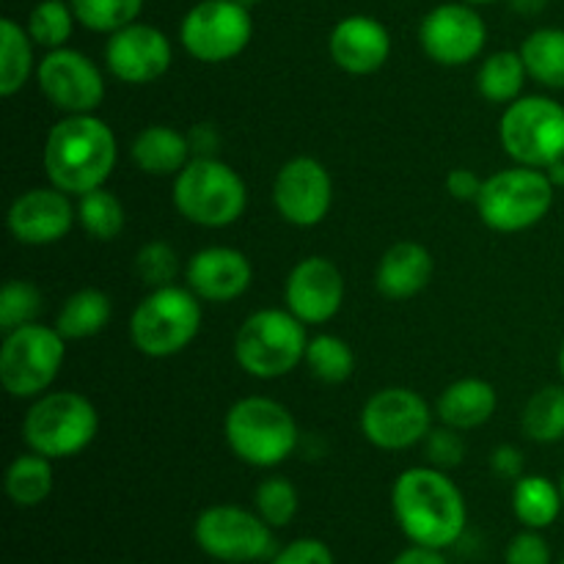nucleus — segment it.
Instances as JSON below:
<instances>
[{"instance_id": "obj_42", "label": "nucleus", "mask_w": 564, "mask_h": 564, "mask_svg": "<svg viewBox=\"0 0 564 564\" xmlns=\"http://www.w3.org/2000/svg\"><path fill=\"white\" fill-rule=\"evenodd\" d=\"M485 180L471 169H455L446 176V191L455 202H477L479 193H482Z\"/></svg>"}, {"instance_id": "obj_2", "label": "nucleus", "mask_w": 564, "mask_h": 564, "mask_svg": "<svg viewBox=\"0 0 564 564\" xmlns=\"http://www.w3.org/2000/svg\"><path fill=\"white\" fill-rule=\"evenodd\" d=\"M119 143L113 130L94 113L66 116L44 143V171L58 191L83 196L105 187L116 169Z\"/></svg>"}, {"instance_id": "obj_44", "label": "nucleus", "mask_w": 564, "mask_h": 564, "mask_svg": "<svg viewBox=\"0 0 564 564\" xmlns=\"http://www.w3.org/2000/svg\"><path fill=\"white\" fill-rule=\"evenodd\" d=\"M391 564H449L441 549H427V545H411L402 551Z\"/></svg>"}, {"instance_id": "obj_28", "label": "nucleus", "mask_w": 564, "mask_h": 564, "mask_svg": "<svg viewBox=\"0 0 564 564\" xmlns=\"http://www.w3.org/2000/svg\"><path fill=\"white\" fill-rule=\"evenodd\" d=\"M521 58L532 80L545 88H564V31L540 28L529 33L521 44Z\"/></svg>"}, {"instance_id": "obj_48", "label": "nucleus", "mask_w": 564, "mask_h": 564, "mask_svg": "<svg viewBox=\"0 0 564 564\" xmlns=\"http://www.w3.org/2000/svg\"><path fill=\"white\" fill-rule=\"evenodd\" d=\"M463 3H471V6H485V3H499V0H463Z\"/></svg>"}, {"instance_id": "obj_8", "label": "nucleus", "mask_w": 564, "mask_h": 564, "mask_svg": "<svg viewBox=\"0 0 564 564\" xmlns=\"http://www.w3.org/2000/svg\"><path fill=\"white\" fill-rule=\"evenodd\" d=\"M554 182L543 169H516L496 171L482 185V193L474 204L488 229L501 235H516L538 226L554 207Z\"/></svg>"}, {"instance_id": "obj_21", "label": "nucleus", "mask_w": 564, "mask_h": 564, "mask_svg": "<svg viewBox=\"0 0 564 564\" xmlns=\"http://www.w3.org/2000/svg\"><path fill=\"white\" fill-rule=\"evenodd\" d=\"M330 58L347 75H372L389 61L391 36L375 17L352 14L334 25L328 39Z\"/></svg>"}, {"instance_id": "obj_40", "label": "nucleus", "mask_w": 564, "mask_h": 564, "mask_svg": "<svg viewBox=\"0 0 564 564\" xmlns=\"http://www.w3.org/2000/svg\"><path fill=\"white\" fill-rule=\"evenodd\" d=\"M505 560L507 564H551V545L538 529H527L510 540Z\"/></svg>"}, {"instance_id": "obj_6", "label": "nucleus", "mask_w": 564, "mask_h": 564, "mask_svg": "<svg viewBox=\"0 0 564 564\" xmlns=\"http://www.w3.org/2000/svg\"><path fill=\"white\" fill-rule=\"evenodd\" d=\"M99 416L88 397L77 391H50L36 397L22 422L28 449L50 460L80 455L97 438Z\"/></svg>"}, {"instance_id": "obj_38", "label": "nucleus", "mask_w": 564, "mask_h": 564, "mask_svg": "<svg viewBox=\"0 0 564 564\" xmlns=\"http://www.w3.org/2000/svg\"><path fill=\"white\" fill-rule=\"evenodd\" d=\"M135 273L152 290L174 284L176 275H180V253L165 240L147 242L135 257Z\"/></svg>"}, {"instance_id": "obj_46", "label": "nucleus", "mask_w": 564, "mask_h": 564, "mask_svg": "<svg viewBox=\"0 0 564 564\" xmlns=\"http://www.w3.org/2000/svg\"><path fill=\"white\" fill-rule=\"evenodd\" d=\"M512 9L523 17H538L549 6V0H510Z\"/></svg>"}, {"instance_id": "obj_18", "label": "nucleus", "mask_w": 564, "mask_h": 564, "mask_svg": "<svg viewBox=\"0 0 564 564\" xmlns=\"http://www.w3.org/2000/svg\"><path fill=\"white\" fill-rule=\"evenodd\" d=\"M284 303L303 325L328 323L345 303L341 270L325 257L301 259L286 275Z\"/></svg>"}, {"instance_id": "obj_22", "label": "nucleus", "mask_w": 564, "mask_h": 564, "mask_svg": "<svg viewBox=\"0 0 564 564\" xmlns=\"http://www.w3.org/2000/svg\"><path fill=\"white\" fill-rule=\"evenodd\" d=\"M433 257L419 242H394L389 251L380 257L375 286L389 301H411L433 279Z\"/></svg>"}, {"instance_id": "obj_24", "label": "nucleus", "mask_w": 564, "mask_h": 564, "mask_svg": "<svg viewBox=\"0 0 564 564\" xmlns=\"http://www.w3.org/2000/svg\"><path fill=\"white\" fill-rule=\"evenodd\" d=\"M132 163L149 176L180 174L191 163V138L169 124H149L132 141Z\"/></svg>"}, {"instance_id": "obj_26", "label": "nucleus", "mask_w": 564, "mask_h": 564, "mask_svg": "<svg viewBox=\"0 0 564 564\" xmlns=\"http://www.w3.org/2000/svg\"><path fill=\"white\" fill-rule=\"evenodd\" d=\"M110 297L102 290H77L75 295H69L61 306L58 319H55V328L61 330L64 339H91L99 330H105V325L110 323Z\"/></svg>"}, {"instance_id": "obj_10", "label": "nucleus", "mask_w": 564, "mask_h": 564, "mask_svg": "<svg viewBox=\"0 0 564 564\" xmlns=\"http://www.w3.org/2000/svg\"><path fill=\"white\" fill-rule=\"evenodd\" d=\"M499 141L518 165L545 171L564 160V108L540 94L518 97L501 113Z\"/></svg>"}, {"instance_id": "obj_37", "label": "nucleus", "mask_w": 564, "mask_h": 564, "mask_svg": "<svg viewBox=\"0 0 564 564\" xmlns=\"http://www.w3.org/2000/svg\"><path fill=\"white\" fill-rule=\"evenodd\" d=\"M253 501H257L259 516L273 529L290 527L297 512V490L286 477H270L259 482Z\"/></svg>"}, {"instance_id": "obj_15", "label": "nucleus", "mask_w": 564, "mask_h": 564, "mask_svg": "<svg viewBox=\"0 0 564 564\" xmlns=\"http://www.w3.org/2000/svg\"><path fill=\"white\" fill-rule=\"evenodd\" d=\"M419 42L435 64L463 66L482 55L488 25L471 3H441L419 25Z\"/></svg>"}, {"instance_id": "obj_30", "label": "nucleus", "mask_w": 564, "mask_h": 564, "mask_svg": "<svg viewBox=\"0 0 564 564\" xmlns=\"http://www.w3.org/2000/svg\"><path fill=\"white\" fill-rule=\"evenodd\" d=\"M6 494L17 507H39L53 494V466L50 457L28 452L14 457L6 471Z\"/></svg>"}, {"instance_id": "obj_5", "label": "nucleus", "mask_w": 564, "mask_h": 564, "mask_svg": "<svg viewBox=\"0 0 564 564\" xmlns=\"http://www.w3.org/2000/svg\"><path fill=\"white\" fill-rule=\"evenodd\" d=\"M306 325L290 308H262L240 325L235 361L257 380H275L306 361Z\"/></svg>"}, {"instance_id": "obj_3", "label": "nucleus", "mask_w": 564, "mask_h": 564, "mask_svg": "<svg viewBox=\"0 0 564 564\" xmlns=\"http://www.w3.org/2000/svg\"><path fill=\"white\" fill-rule=\"evenodd\" d=\"M224 435L237 460L273 468L297 449V422L290 408L270 397H242L224 419Z\"/></svg>"}, {"instance_id": "obj_51", "label": "nucleus", "mask_w": 564, "mask_h": 564, "mask_svg": "<svg viewBox=\"0 0 564 564\" xmlns=\"http://www.w3.org/2000/svg\"><path fill=\"white\" fill-rule=\"evenodd\" d=\"M560 490H562V501H564V477H562V485H560Z\"/></svg>"}, {"instance_id": "obj_11", "label": "nucleus", "mask_w": 564, "mask_h": 564, "mask_svg": "<svg viewBox=\"0 0 564 564\" xmlns=\"http://www.w3.org/2000/svg\"><path fill=\"white\" fill-rule=\"evenodd\" d=\"M196 545L213 560L226 564H253L273 560V527L259 512L235 505L207 507L193 527Z\"/></svg>"}, {"instance_id": "obj_7", "label": "nucleus", "mask_w": 564, "mask_h": 564, "mask_svg": "<svg viewBox=\"0 0 564 564\" xmlns=\"http://www.w3.org/2000/svg\"><path fill=\"white\" fill-rule=\"evenodd\" d=\"M202 297L191 286H158L135 306L130 339L149 358H171L185 350L202 330Z\"/></svg>"}, {"instance_id": "obj_16", "label": "nucleus", "mask_w": 564, "mask_h": 564, "mask_svg": "<svg viewBox=\"0 0 564 564\" xmlns=\"http://www.w3.org/2000/svg\"><path fill=\"white\" fill-rule=\"evenodd\" d=\"M273 204L286 224L312 229L323 224L334 204V182L328 169L314 158H292L273 182Z\"/></svg>"}, {"instance_id": "obj_39", "label": "nucleus", "mask_w": 564, "mask_h": 564, "mask_svg": "<svg viewBox=\"0 0 564 564\" xmlns=\"http://www.w3.org/2000/svg\"><path fill=\"white\" fill-rule=\"evenodd\" d=\"M427 444V457H430V466L441 468H457L463 460H466V444L460 438V430L455 427H433L430 435L424 438Z\"/></svg>"}, {"instance_id": "obj_43", "label": "nucleus", "mask_w": 564, "mask_h": 564, "mask_svg": "<svg viewBox=\"0 0 564 564\" xmlns=\"http://www.w3.org/2000/svg\"><path fill=\"white\" fill-rule=\"evenodd\" d=\"M490 466L501 479H521L523 477V452L518 446H499L490 457Z\"/></svg>"}, {"instance_id": "obj_33", "label": "nucleus", "mask_w": 564, "mask_h": 564, "mask_svg": "<svg viewBox=\"0 0 564 564\" xmlns=\"http://www.w3.org/2000/svg\"><path fill=\"white\" fill-rule=\"evenodd\" d=\"M306 364L314 378L330 386L345 383L356 372V356H352L350 345L334 334H319L308 339Z\"/></svg>"}, {"instance_id": "obj_17", "label": "nucleus", "mask_w": 564, "mask_h": 564, "mask_svg": "<svg viewBox=\"0 0 564 564\" xmlns=\"http://www.w3.org/2000/svg\"><path fill=\"white\" fill-rule=\"evenodd\" d=\"M171 61H174L171 39L147 22H132L110 33L105 44V66L116 80L130 83V86L154 83L169 72Z\"/></svg>"}, {"instance_id": "obj_23", "label": "nucleus", "mask_w": 564, "mask_h": 564, "mask_svg": "<svg viewBox=\"0 0 564 564\" xmlns=\"http://www.w3.org/2000/svg\"><path fill=\"white\" fill-rule=\"evenodd\" d=\"M496 405H499V397H496V389L488 380L463 378L441 391L438 402H435V416L446 427L466 433V430H477L488 424L494 419Z\"/></svg>"}, {"instance_id": "obj_31", "label": "nucleus", "mask_w": 564, "mask_h": 564, "mask_svg": "<svg viewBox=\"0 0 564 564\" xmlns=\"http://www.w3.org/2000/svg\"><path fill=\"white\" fill-rule=\"evenodd\" d=\"M77 224L88 237L99 242H110L124 231L127 215L124 204L105 187L77 196Z\"/></svg>"}, {"instance_id": "obj_27", "label": "nucleus", "mask_w": 564, "mask_h": 564, "mask_svg": "<svg viewBox=\"0 0 564 564\" xmlns=\"http://www.w3.org/2000/svg\"><path fill=\"white\" fill-rule=\"evenodd\" d=\"M33 69V39L28 28L3 17L0 20V94L14 97L25 88Z\"/></svg>"}, {"instance_id": "obj_29", "label": "nucleus", "mask_w": 564, "mask_h": 564, "mask_svg": "<svg viewBox=\"0 0 564 564\" xmlns=\"http://www.w3.org/2000/svg\"><path fill=\"white\" fill-rule=\"evenodd\" d=\"M529 72L523 64L521 53L512 50H501V53L488 55L477 72V88L488 102L510 105L521 97L523 83H527Z\"/></svg>"}, {"instance_id": "obj_47", "label": "nucleus", "mask_w": 564, "mask_h": 564, "mask_svg": "<svg viewBox=\"0 0 564 564\" xmlns=\"http://www.w3.org/2000/svg\"><path fill=\"white\" fill-rule=\"evenodd\" d=\"M545 174H549V180L554 182V187L564 185V160H560V163H554V165H549V169H545Z\"/></svg>"}, {"instance_id": "obj_41", "label": "nucleus", "mask_w": 564, "mask_h": 564, "mask_svg": "<svg viewBox=\"0 0 564 564\" xmlns=\"http://www.w3.org/2000/svg\"><path fill=\"white\" fill-rule=\"evenodd\" d=\"M270 564H336V562H334V554H330V549L323 543V540L301 538V540H292V543L284 545L281 551H275Z\"/></svg>"}, {"instance_id": "obj_45", "label": "nucleus", "mask_w": 564, "mask_h": 564, "mask_svg": "<svg viewBox=\"0 0 564 564\" xmlns=\"http://www.w3.org/2000/svg\"><path fill=\"white\" fill-rule=\"evenodd\" d=\"M187 138H191V147L196 149L198 158H213V149H215V143H218V135H215L213 127L209 124L196 127V130H193V135H187Z\"/></svg>"}, {"instance_id": "obj_20", "label": "nucleus", "mask_w": 564, "mask_h": 564, "mask_svg": "<svg viewBox=\"0 0 564 564\" xmlns=\"http://www.w3.org/2000/svg\"><path fill=\"white\" fill-rule=\"evenodd\" d=\"M187 286L207 303H231L248 292L253 268L248 257L229 246H209L193 253L185 268Z\"/></svg>"}, {"instance_id": "obj_36", "label": "nucleus", "mask_w": 564, "mask_h": 564, "mask_svg": "<svg viewBox=\"0 0 564 564\" xmlns=\"http://www.w3.org/2000/svg\"><path fill=\"white\" fill-rule=\"evenodd\" d=\"M39 312H42V292L36 284L22 279L6 281V286L0 290V330L3 334L36 323Z\"/></svg>"}, {"instance_id": "obj_25", "label": "nucleus", "mask_w": 564, "mask_h": 564, "mask_svg": "<svg viewBox=\"0 0 564 564\" xmlns=\"http://www.w3.org/2000/svg\"><path fill=\"white\" fill-rule=\"evenodd\" d=\"M562 507V490L551 479L540 477V474H529V477L523 474L521 479H516L512 510L527 529H538V532L549 529L560 518Z\"/></svg>"}, {"instance_id": "obj_50", "label": "nucleus", "mask_w": 564, "mask_h": 564, "mask_svg": "<svg viewBox=\"0 0 564 564\" xmlns=\"http://www.w3.org/2000/svg\"><path fill=\"white\" fill-rule=\"evenodd\" d=\"M240 3H242V6H248V9H251V6H257L259 0H240Z\"/></svg>"}, {"instance_id": "obj_49", "label": "nucleus", "mask_w": 564, "mask_h": 564, "mask_svg": "<svg viewBox=\"0 0 564 564\" xmlns=\"http://www.w3.org/2000/svg\"><path fill=\"white\" fill-rule=\"evenodd\" d=\"M560 372H562V378H564V345H562V350H560Z\"/></svg>"}, {"instance_id": "obj_35", "label": "nucleus", "mask_w": 564, "mask_h": 564, "mask_svg": "<svg viewBox=\"0 0 564 564\" xmlns=\"http://www.w3.org/2000/svg\"><path fill=\"white\" fill-rule=\"evenodd\" d=\"M77 22L94 33H116L138 22L143 0H69Z\"/></svg>"}, {"instance_id": "obj_13", "label": "nucleus", "mask_w": 564, "mask_h": 564, "mask_svg": "<svg viewBox=\"0 0 564 564\" xmlns=\"http://www.w3.org/2000/svg\"><path fill=\"white\" fill-rule=\"evenodd\" d=\"M433 430V411L413 389L391 386L375 391L361 411V433L383 452H402L424 441Z\"/></svg>"}, {"instance_id": "obj_1", "label": "nucleus", "mask_w": 564, "mask_h": 564, "mask_svg": "<svg viewBox=\"0 0 564 564\" xmlns=\"http://www.w3.org/2000/svg\"><path fill=\"white\" fill-rule=\"evenodd\" d=\"M394 518L413 545L449 549L463 538L468 523L460 488L435 466L408 468L391 490Z\"/></svg>"}, {"instance_id": "obj_14", "label": "nucleus", "mask_w": 564, "mask_h": 564, "mask_svg": "<svg viewBox=\"0 0 564 564\" xmlns=\"http://www.w3.org/2000/svg\"><path fill=\"white\" fill-rule=\"evenodd\" d=\"M39 91L66 116L94 113L105 99V77L99 66L80 50H47L36 66Z\"/></svg>"}, {"instance_id": "obj_19", "label": "nucleus", "mask_w": 564, "mask_h": 564, "mask_svg": "<svg viewBox=\"0 0 564 564\" xmlns=\"http://www.w3.org/2000/svg\"><path fill=\"white\" fill-rule=\"evenodd\" d=\"M77 220L69 193L58 187H31L11 202L6 224L11 237L22 246H53L69 235Z\"/></svg>"}, {"instance_id": "obj_32", "label": "nucleus", "mask_w": 564, "mask_h": 564, "mask_svg": "<svg viewBox=\"0 0 564 564\" xmlns=\"http://www.w3.org/2000/svg\"><path fill=\"white\" fill-rule=\"evenodd\" d=\"M521 427L538 444H560L564 438V386L534 391L523 408Z\"/></svg>"}, {"instance_id": "obj_9", "label": "nucleus", "mask_w": 564, "mask_h": 564, "mask_svg": "<svg viewBox=\"0 0 564 564\" xmlns=\"http://www.w3.org/2000/svg\"><path fill=\"white\" fill-rule=\"evenodd\" d=\"M66 358V339L58 328L28 323L3 334L0 383L14 400H36L58 378Z\"/></svg>"}, {"instance_id": "obj_52", "label": "nucleus", "mask_w": 564, "mask_h": 564, "mask_svg": "<svg viewBox=\"0 0 564 564\" xmlns=\"http://www.w3.org/2000/svg\"><path fill=\"white\" fill-rule=\"evenodd\" d=\"M562 564H564V560H562Z\"/></svg>"}, {"instance_id": "obj_34", "label": "nucleus", "mask_w": 564, "mask_h": 564, "mask_svg": "<svg viewBox=\"0 0 564 564\" xmlns=\"http://www.w3.org/2000/svg\"><path fill=\"white\" fill-rule=\"evenodd\" d=\"M77 17L66 0H39L28 14V33H31L33 44L44 50L66 47L75 28Z\"/></svg>"}, {"instance_id": "obj_4", "label": "nucleus", "mask_w": 564, "mask_h": 564, "mask_svg": "<svg viewBox=\"0 0 564 564\" xmlns=\"http://www.w3.org/2000/svg\"><path fill=\"white\" fill-rule=\"evenodd\" d=\"M174 207L202 229H226L246 213L248 187L224 160L193 158L174 180Z\"/></svg>"}, {"instance_id": "obj_12", "label": "nucleus", "mask_w": 564, "mask_h": 564, "mask_svg": "<svg viewBox=\"0 0 564 564\" xmlns=\"http://www.w3.org/2000/svg\"><path fill=\"white\" fill-rule=\"evenodd\" d=\"M253 36L251 9L240 0H202L185 14L180 42L202 64L237 58Z\"/></svg>"}]
</instances>
